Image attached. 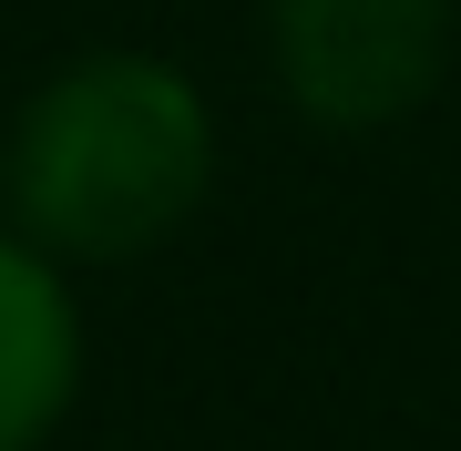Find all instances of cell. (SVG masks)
<instances>
[{"instance_id":"obj_1","label":"cell","mask_w":461,"mask_h":451,"mask_svg":"<svg viewBox=\"0 0 461 451\" xmlns=\"http://www.w3.org/2000/svg\"><path fill=\"white\" fill-rule=\"evenodd\" d=\"M11 226L62 267H133L195 226L215 185V113L154 51H83L21 103L11 154Z\"/></svg>"},{"instance_id":"obj_3","label":"cell","mask_w":461,"mask_h":451,"mask_svg":"<svg viewBox=\"0 0 461 451\" xmlns=\"http://www.w3.org/2000/svg\"><path fill=\"white\" fill-rule=\"evenodd\" d=\"M83 401V298L62 257L0 226V451H41Z\"/></svg>"},{"instance_id":"obj_2","label":"cell","mask_w":461,"mask_h":451,"mask_svg":"<svg viewBox=\"0 0 461 451\" xmlns=\"http://www.w3.org/2000/svg\"><path fill=\"white\" fill-rule=\"evenodd\" d=\"M267 51L308 123L379 134L441 93L451 0H267Z\"/></svg>"}]
</instances>
